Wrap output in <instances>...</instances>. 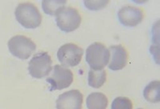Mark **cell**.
Here are the masks:
<instances>
[{"label":"cell","mask_w":160,"mask_h":109,"mask_svg":"<svg viewBox=\"0 0 160 109\" xmlns=\"http://www.w3.org/2000/svg\"><path fill=\"white\" fill-rule=\"evenodd\" d=\"M83 103L82 94L78 90L73 89L66 91L56 100L57 109H82Z\"/></svg>","instance_id":"9c48e42d"},{"label":"cell","mask_w":160,"mask_h":109,"mask_svg":"<svg viewBox=\"0 0 160 109\" xmlns=\"http://www.w3.org/2000/svg\"><path fill=\"white\" fill-rule=\"evenodd\" d=\"M111 109H133L132 101L128 97H117L113 100Z\"/></svg>","instance_id":"9a60e30c"},{"label":"cell","mask_w":160,"mask_h":109,"mask_svg":"<svg viewBox=\"0 0 160 109\" xmlns=\"http://www.w3.org/2000/svg\"><path fill=\"white\" fill-rule=\"evenodd\" d=\"M138 109H143V108H138Z\"/></svg>","instance_id":"e0dca14e"},{"label":"cell","mask_w":160,"mask_h":109,"mask_svg":"<svg viewBox=\"0 0 160 109\" xmlns=\"http://www.w3.org/2000/svg\"><path fill=\"white\" fill-rule=\"evenodd\" d=\"M15 15L18 23L28 29L37 28L42 23V15L32 3H20L15 9Z\"/></svg>","instance_id":"6da1fadb"},{"label":"cell","mask_w":160,"mask_h":109,"mask_svg":"<svg viewBox=\"0 0 160 109\" xmlns=\"http://www.w3.org/2000/svg\"><path fill=\"white\" fill-rule=\"evenodd\" d=\"M108 105V97L102 92H93L87 98L88 109H106Z\"/></svg>","instance_id":"8fae6325"},{"label":"cell","mask_w":160,"mask_h":109,"mask_svg":"<svg viewBox=\"0 0 160 109\" xmlns=\"http://www.w3.org/2000/svg\"><path fill=\"white\" fill-rule=\"evenodd\" d=\"M8 45L11 54L20 60H28L36 49L34 41L22 35H15L10 39Z\"/></svg>","instance_id":"277c9868"},{"label":"cell","mask_w":160,"mask_h":109,"mask_svg":"<svg viewBox=\"0 0 160 109\" xmlns=\"http://www.w3.org/2000/svg\"><path fill=\"white\" fill-rule=\"evenodd\" d=\"M111 54L110 61L108 63L109 69L112 71H119L126 67L128 62V50L122 45H115L109 47Z\"/></svg>","instance_id":"30bf717a"},{"label":"cell","mask_w":160,"mask_h":109,"mask_svg":"<svg viewBox=\"0 0 160 109\" xmlns=\"http://www.w3.org/2000/svg\"><path fill=\"white\" fill-rule=\"evenodd\" d=\"M55 16L58 28L67 33L78 29L82 22V17L78 10L71 7H62Z\"/></svg>","instance_id":"7a4b0ae2"},{"label":"cell","mask_w":160,"mask_h":109,"mask_svg":"<svg viewBox=\"0 0 160 109\" xmlns=\"http://www.w3.org/2000/svg\"><path fill=\"white\" fill-rule=\"evenodd\" d=\"M83 55V50L77 44H66L61 46L57 52L58 61L63 67H75L78 65Z\"/></svg>","instance_id":"52a82bcc"},{"label":"cell","mask_w":160,"mask_h":109,"mask_svg":"<svg viewBox=\"0 0 160 109\" xmlns=\"http://www.w3.org/2000/svg\"><path fill=\"white\" fill-rule=\"evenodd\" d=\"M109 49L102 43L96 42L88 47L86 60L92 70H102L110 61Z\"/></svg>","instance_id":"3957f363"},{"label":"cell","mask_w":160,"mask_h":109,"mask_svg":"<svg viewBox=\"0 0 160 109\" xmlns=\"http://www.w3.org/2000/svg\"><path fill=\"white\" fill-rule=\"evenodd\" d=\"M84 5L88 9L91 11H98V10H102L105 8L108 4L110 3V1H84Z\"/></svg>","instance_id":"2e32d148"},{"label":"cell","mask_w":160,"mask_h":109,"mask_svg":"<svg viewBox=\"0 0 160 109\" xmlns=\"http://www.w3.org/2000/svg\"><path fill=\"white\" fill-rule=\"evenodd\" d=\"M118 18L125 27H136L143 20L144 11L142 8L134 6H124L118 11Z\"/></svg>","instance_id":"ba28073f"},{"label":"cell","mask_w":160,"mask_h":109,"mask_svg":"<svg viewBox=\"0 0 160 109\" xmlns=\"http://www.w3.org/2000/svg\"><path fill=\"white\" fill-rule=\"evenodd\" d=\"M30 75L35 79L45 78L52 71V60L48 52L35 54L28 64Z\"/></svg>","instance_id":"5b68a950"},{"label":"cell","mask_w":160,"mask_h":109,"mask_svg":"<svg viewBox=\"0 0 160 109\" xmlns=\"http://www.w3.org/2000/svg\"><path fill=\"white\" fill-rule=\"evenodd\" d=\"M74 80L73 72L68 67L55 65L51 75L47 78V82L51 86V91L62 90L70 87Z\"/></svg>","instance_id":"8992f818"},{"label":"cell","mask_w":160,"mask_h":109,"mask_svg":"<svg viewBox=\"0 0 160 109\" xmlns=\"http://www.w3.org/2000/svg\"><path fill=\"white\" fill-rule=\"evenodd\" d=\"M107 80L106 70H92L88 73V84L94 88H99L102 87Z\"/></svg>","instance_id":"4fadbf2b"},{"label":"cell","mask_w":160,"mask_h":109,"mask_svg":"<svg viewBox=\"0 0 160 109\" xmlns=\"http://www.w3.org/2000/svg\"><path fill=\"white\" fill-rule=\"evenodd\" d=\"M159 88L160 82L158 80H155L148 84L143 91V96L145 100L152 104L158 103L160 100Z\"/></svg>","instance_id":"7c38bea8"},{"label":"cell","mask_w":160,"mask_h":109,"mask_svg":"<svg viewBox=\"0 0 160 109\" xmlns=\"http://www.w3.org/2000/svg\"><path fill=\"white\" fill-rule=\"evenodd\" d=\"M66 3L65 0H44L42 2V8L47 15H55L57 11Z\"/></svg>","instance_id":"5bb4252c"}]
</instances>
